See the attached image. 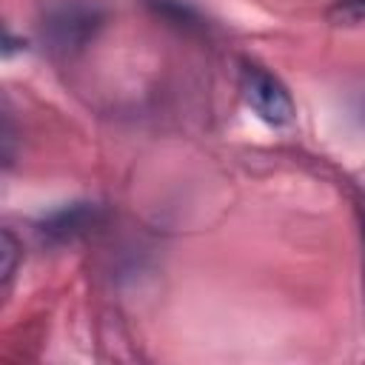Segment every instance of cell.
I'll list each match as a JSON object with an SVG mask.
<instances>
[{
    "label": "cell",
    "instance_id": "6da1fadb",
    "mask_svg": "<svg viewBox=\"0 0 365 365\" xmlns=\"http://www.w3.org/2000/svg\"><path fill=\"white\" fill-rule=\"evenodd\" d=\"M242 97L268 125H288L294 120V100L288 88L259 66L242 68Z\"/></svg>",
    "mask_w": 365,
    "mask_h": 365
},
{
    "label": "cell",
    "instance_id": "7a4b0ae2",
    "mask_svg": "<svg viewBox=\"0 0 365 365\" xmlns=\"http://www.w3.org/2000/svg\"><path fill=\"white\" fill-rule=\"evenodd\" d=\"M100 11L83 3L60 6L57 11L48 14L46 20V34L57 48H74L83 46L97 29H100Z\"/></svg>",
    "mask_w": 365,
    "mask_h": 365
},
{
    "label": "cell",
    "instance_id": "3957f363",
    "mask_svg": "<svg viewBox=\"0 0 365 365\" xmlns=\"http://www.w3.org/2000/svg\"><path fill=\"white\" fill-rule=\"evenodd\" d=\"M94 220H97V208H94V205H88V202H74V205H68V208L51 214V217L43 222L40 231H43V237H48V240L63 242V240H74L77 234H83L86 228H91Z\"/></svg>",
    "mask_w": 365,
    "mask_h": 365
},
{
    "label": "cell",
    "instance_id": "277c9868",
    "mask_svg": "<svg viewBox=\"0 0 365 365\" xmlns=\"http://www.w3.org/2000/svg\"><path fill=\"white\" fill-rule=\"evenodd\" d=\"M328 20L336 26H356L365 20V0H334L328 9Z\"/></svg>",
    "mask_w": 365,
    "mask_h": 365
},
{
    "label": "cell",
    "instance_id": "5b68a950",
    "mask_svg": "<svg viewBox=\"0 0 365 365\" xmlns=\"http://www.w3.org/2000/svg\"><path fill=\"white\" fill-rule=\"evenodd\" d=\"M3 285L9 288L11 277H14V265H17V240L11 237V231H3Z\"/></svg>",
    "mask_w": 365,
    "mask_h": 365
},
{
    "label": "cell",
    "instance_id": "8992f818",
    "mask_svg": "<svg viewBox=\"0 0 365 365\" xmlns=\"http://www.w3.org/2000/svg\"><path fill=\"white\" fill-rule=\"evenodd\" d=\"M154 6H157V11H163L165 17H171L174 23H194L197 20L194 9H188V6H182L177 0H157Z\"/></svg>",
    "mask_w": 365,
    "mask_h": 365
},
{
    "label": "cell",
    "instance_id": "52a82bcc",
    "mask_svg": "<svg viewBox=\"0 0 365 365\" xmlns=\"http://www.w3.org/2000/svg\"><path fill=\"white\" fill-rule=\"evenodd\" d=\"M362 242H365V225H362ZM362 268H365V262H362Z\"/></svg>",
    "mask_w": 365,
    "mask_h": 365
}]
</instances>
